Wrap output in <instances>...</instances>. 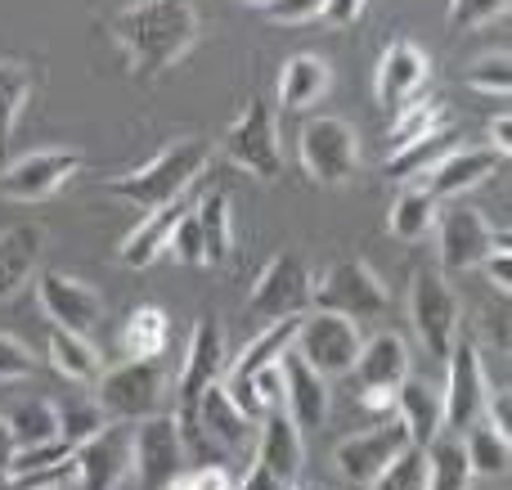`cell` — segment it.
Listing matches in <instances>:
<instances>
[{
  "label": "cell",
  "instance_id": "54",
  "mask_svg": "<svg viewBox=\"0 0 512 490\" xmlns=\"http://www.w3.org/2000/svg\"><path fill=\"white\" fill-rule=\"evenodd\" d=\"M0 490H14V477L9 473H0Z\"/></svg>",
  "mask_w": 512,
  "mask_h": 490
},
{
  "label": "cell",
  "instance_id": "52",
  "mask_svg": "<svg viewBox=\"0 0 512 490\" xmlns=\"http://www.w3.org/2000/svg\"><path fill=\"white\" fill-rule=\"evenodd\" d=\"M360 405L369 414H391L396 410V392H382V387H364L360 392Z\"/></svg>",
  "mask_w": 512,
  "mask_h": 490
},
{
  "label": "cell",
  "instance_id": "48",
  "mask_svg": "<svg viewBox=\"0 0 512 490\" xmlns=\"http://www.w3.org/2000/svg\"><path fill=\"white\" fill-rule=\"evenodd\" d=\"M481 414H486V423H495L499 432H508V437H512V392H508V387H490Z\"/></svg>",
  "mask_w": 512,
  "mask_h": 490
},
{
  "label": "cell",
  "instance_id": "30",
  "mask_svg": "<svg viewBox=\"0 0 512 490\" xmlns=\"http://www.w3.org/2000/svg\"><path fill=\"white\" fill-rule=\"evenodd\" d=\"M171 342V315L162 306H135L122 324L126 360H158Z\"/></svg>",
  "mask_w": 512,
  "mask_h": 490
},
{
  "label": "cell",
  "instance_id": "27",
  "mask_svg": "<svg viewBox=\"0 0 512 490\" xmlns=\"http://www.w3.org/2000/svg\"><path fill=\"white\" fill-rule=\"evenodd\" d=\"M333 86V68L319 54H292L279 68V104L283 113H301V108L319 104Z\"/></svg>",
  "mask_w": 512,
  "mask_h": 490
},
{
  "label": "cell",
  "instance_id": "17",
  "mask_svg": "<svg viewBox=\"0 0 512 490\" xmlns=\"http://www.w3.org/2000/svg\"><path fill=\"white\" fill-rule=\"evenodd\" d=\"M405 446H414L409 432H405V423L382 419L378 428H364V432H355V437H346L342 446L333 450V464H337V473H342V482L369 486Z\"/></svg>",
  "mask_w": 512,
  "mask_h": 490
},
{
  "label": "cell",
  "instance_id": "21",
  "mask_svg": "<svg viewBox=\"0 0 512 490\" xmlns=\"http://www.w3.org/2000/svg\"><path fill=\"white\" fill-rule=\"evenodd\" d=\"M256 464L265 473H274L283 486L301 482V468H306V441H301V428L288 419L283 410L265 414L256 423Z\"/></svg>",
  "mask_w": 512,
  "mask_h": 490
},
{
  "label": "cell",
  "instance_id": "20",
  "mask_svg": "<svg viewBox=\"0 0 512 490\" xmlns=\"http://www.w3.org/2000/svg\"><path fill=\"white\" fill-rule=\"evenodd\" d=\"M279 369H283V414H288L301 432L324 428V419H328V378L319 374V369H310L292 347L283 351Z\"/></svg>",
  "mask_w": 512,
  "mask_h": 490
},
{
  "label": "cell",
  "instance_id": "14",
  "mask_svg": "<svg viewBox=\"0 0 512 490\" xmlns=\"http://www.w3.org/2000/svg\"><path fill=\"white\" fill-rule=\"evenodd\" d=\"M499 234L490 230V221L477 212V207H445L436 212V243H441V270L445 275H468V270H481V261L495 252Z\"/></svg>",
  "mask_w": 512,
  "mask_h": 490
},
{
  "label": "cell",
  "instance_id": "19",
  "mask_svg": "<svg viewBox=\"0 0 512 490\" xmlns=\"http://www.w3.org/2000/svg\"><path fill=\"white\" fill-rule=\"evenodd\" d=\"M225 365H230V356H225V329H221V320L203 315V320L194 324V333H189L185 369H180V387H176L180 392V414L176 419H189V414H194L198 396L225 378Z\"/></svg>",
  "mask_w": 512,
  "mask_h": 490
},
{
  "label": "cell",
  "instance_id": "22",
  "mask_svg": "<svg viewBox=\"0 0 512 490\" xmlns=\"http://www.w3.org/2000/svg\"><path fill=\"white\" fill-rule=\"evenodd\" d=\"M499 162H504V153H495L490 144H481V149H454L423 176L427 180L423 189L436 203H441V198H459V194H468V189H477L481 180L495 176Z\"/></svg>",
  "mask_w": 512,
  "mask_h": 490
},
{
  "label": "cell",
  "instance_id": "49",
  "mask_svg": "<svg viewBox=\"0 0 512 490\" xmlns=\"http://www.w3.org/2000/svg\"><path fill=\"white\" fill-rule=\"evenodd\" d=\"M364 5H369V0H324V23H333V27H351L355 18L364 14Z\"/></svg>",
  "mask_w": 512,
  "mask_h": 490
},
{
  "label": "cell",
  "instance_id": "45",
  "mask_svg": "<svg viewBox=\"0 0 512 490\" xmlns=\"http://www.w3.org/2000/svg\"><path fill=\"white\" fill-rule=\"evenodd\" d=\"M481 270H486L490 284H495L504 297L512 293V252H508V234H499V239H495V252L481 261Z\"/></svg>",
  "mask_w": 512,
  "mask_h": 490
},
{
  "label": "cell",
  "instance_id": "15",
  "mask_svg": "<svg viewBox=\"0 0 512 490\" xmlns=\"http://www.w3.org/2000/svg\"><path fill=\"white\" fill-rule=\"evenodd\" d=\"M131 428L135 423L108 419L90 441L72 450L77 468V490H117L131 477Z\"/></svg>",
  "mask_w": 512,
  "mask_h": 490
},
{
  "label": "cell",
  "instance_id": "33",
  "mask_svg": "<svg viewBox=\"0 0 512 490\" xmlns=\"http://www.w3.org/2000/svg\"><path fill=\"white\" fill-rule=\"evenodd\" d=\"M472 464L468 450H463V437H436L427 446V490H472Z\"/></svg>",
  "mask_w": 512,
  "mask_h": 490
},
{
  "label": "cell",
  "instance_id": "47",
  "mask_svg": "<svg viewBox=\"0 0 512 490\" xmlns=\"http://www.w3.org/2000/svg\"><path fill=\"white\" fill-rule=\"evenodd\" d=\"M185 477H189V490H234V473L225 464H194V468H185Z\"/></svg>",
  "mask_w": 512,
  "mask_h": 490
},
{
  "label": "cell",
  "instance_id": "38",
  "mask_svg": "<svg viewBox=\"0 0 512 490\" xmlns=\"http://www.w3.org/2000/svg\"><path fill=\"white\" fill-rule=\"evenodd\" d=\"M27 95H32V72L14 59H0V144L14 135Z\"/></svg>",
  "mask_w": 512,
  "mask_h": 490
},
{
  "label": "cell",
  "instance_id": "41",
  "mask_svg": "<svg viewBox=\"0 0 512 490\" xmlns=\"http://www.w3.org/2000/svg\"><path fill=\"white\" fill-rule=\"evenodd\" d=\"M463 81H468L472 90H481V95L508 99V90H512V59H508V54H486V59H477L468 72H463Z\"/></svg>",
  "mask_w": 512,
  "mask_h": 490
},
{
  "label": "cell",
  "instance_id": "13",
  "mask_svg": "<svg viewBox=\"0 0 512 490\" xmlns=\"http://www.w3.org/2000/svg\"><path fill=\"white\" fill-rule=\"evenodd\" d=\"M86 167L77 149H32L0 171V194L14 203H45Z\"/></svg>",
  "mask_w": 512,
  "mask_h": 490
},
{
  "label": "cell",
  "instance_id": "7",
  "mask_svg": "<svg viewBox=\"0 0 512 490\" xmlns=\"http://www.w3.org/2000/svg\"><path fill=\"white\" fill-rule=\"evenodd\" d=\"M297 153H301V167H306L310 180L319 185H346L360 167V135L346 117H310L297 135Z\"/></svg>",
  "mask_w": 512,
  "mask_h": 490
},
{
  "label": "cell",
  "instance_id": "24",
  "mask_svg": "<svg viewBox=\"0 0 512 490\" xmlns=\"http://www.w3.org/2000/svg\"><path fill=\"white\" fill-rule=\"evenodd\" d=\"M355 383L364 387H382V392H396L414 369H409V347L400 333H373L369 342H360V356L351 365Z\"/></svg>",
  "mask_w": 512,
  "mask_h": 490
},
{
  "label": "cell",
  "instance_id": "29",
  "mask_svg": "<svg viewBox=\"0 0 512 490\" xmlns=\"http://www.w3.org/2000/svg\"><path fill=\"white\" fill-rule=\"evenodd\" d=\"M194 221L198 234H203V257L207 266H225L234 248V216H230V194L225 189H212L194 203Z\"/></svg>",
  "mask_w": 512,
  "mask_h": 490
},
{
  "label": "cell",
  "instance_id": "35",
  "mask_svg": "<svg viewBox=\"0 0 512 490\" xmlns=\"http://www.w3.org/2000/svg\"><path fill=\"white\" fill-rule=\"evenodd\" d=\"M297 324H301V315H292V320H274V324H265V329L256 333L248 347H243V356L225 365V374L243 378V374H256V369L274 365V360H279L283 351L292 347V338H297Z\"/></svg>",
  "mask_w": 512,
  "mask_h": 490
},
{
  "label": "cell",
  "instance_id": "2",
  "mask_svg": "<svg viewBox=\"0 0 512 490\" xmlns=\"http://www.w3.org/2000/svg\"><path fill=\"white\" fill-rule=\"evenodd\" d=\"M207 162H212V144L198 140V135H185V140H171L162 153H153L144 167L126 171V176H113L108 180V194L140 207V212H153V207L180 203V198L198 185Z\"/></svg>",
  "mask_w": 512,
  "mask_h": 490
},
{
  "label": "cell",
  "instance_id": "51",
  "mask_svg": "<svg viewBox=\"0 0 512 490\" xmlns=\"http://www.w3.org/2000/svg\"><path fill=\"white\" fill-rule=\"evenodd\" d=\"M234 490H288V486H283L274 473H265L261 464H252L248 477H243V482H234Z\"/></svg>",
  "mask_w": 512,
  "mask_h": 490
},
{
  "label": "cell",
  "instance_id": "3",
  "mask_svg": "<svg viewBox=\"0 0 512 490\" xmlns=\"http://www.w3.org/2000/svg\"><path fill=\"white\" fill-rule=\"evenodd\" d=\"M162 396H167L162 360H122L117 369L95 378L99 410H104V419H117V423H140L162 414Z\"/></svg>",
  "mask_w": 512,
  "mask_h": 490
},
{
  "label": "cell",
  "instance_id": "5",
  "mask_svg": "<svg viewBox=\"0 0 512 490\" xmlns=\"http://www.w3.org/2000/svg\"><path fill=\"white\" fill-rule=\"evenodd\" d=\"M409 315H414V333L427 347V356L436 365H445L454 338L463 333V306L459 293L450 288V279L441 270H418L414 288H409Z\"/></svg>",
  "mask_w": 512,
  "mask_h": 490
},
{
  "label": "cell",
  "instance_id": "28",
  "mask_svg": "<svg viewBox=\"0 0 512 490\" xmlns=\"http://www.w3.org/2000/svg\"><path fill=\"white\" fill-rule=\"evenodd\" d=\"M459 149V126H441V131H432V135H423V140H414V144H405V149H396V153H387V176L391 180H418V176H427V171L436 167V162L445 158V153H454Z\"/></svg>",
  "mask_w": 512,
  "mask_h": 490
},
{
  "label": "cell",
  "instance_id": "23",
  "mask_svg": "<svg viewBox=\"0 0 512 490\" xmlns=\"http://www.w3.org/2000/svg\"><path fill=\"white\" fill-rule=\"evenodd\" d=\"M41 252H45V225L23 221L0 230V302L18 297L32 284L36 266H41Z\"/></svg>",
  "mask_w": 512,
  "mask_h": 490
},
{
  "label": "cell",
  "instance_id": "46",
  "mask_svg": "<svg viewBox=\"0 0 512 490\" xmlns=\"http://www.w3.org/2000/svg\"><path fill=\"white\" fill-rule=\"evenodd\" d=\"M265 14H270L274 23H310V18L324 14V0H270Z\"/></svg>",
  "mask_w": 512,
  "mask_h": 490
},
{
  "label": "cell",
  "instance_id": "8",
  "mask_svg": "<svg viewBox=\"0 0 512 490\" xmlns=\"http://www.w3.org/2000/svg\"><path fill=\"white\" fill-rule=\"evenodd\" d=\"M221 153L243 167L248 176L274 180L283 171V149H279V122H274V104L252 99L239 117L230 122V131L221 135Z\"/></svg>",
  "mask_w": 512,
  "mask_h": 490
},
{
  "label": "cell",
  "instance_id": "37",
  "mask_svg": "<svg viewBox=\"0 0 512 490\" xmlns=\"http://www.w3.org/2000/svg\"><path fill=\"white\" fill-rule=\"evenodd\" d=\"M436 212H441V203H436L427 189H405V194L396 198V207L387 212V230L396 234L400 243H418L436 230Z\"/></svg>",
  "mask_w": 512,
  "mask_h": 490
},
{
  "label": "cell",
  "instance_id": "11",
  "mask_svg": "<svg viewBox=\"0 0 512 490\" xmlns=\"http://www.w3.org/2000/svg\"><path fill=\"white\" fill-rule=\"evenodd\" d=\"M131 473L144 490H162L171 477L185 473V437L176 414H153L131 428Z\"/></svg>",
  "mask_w": 512,
  "mask_h": 490
},
{
  "label": "cell",
  "instance_id": "1",
  "mask_svg": "<svg viewBox=\"0 0 512 490\" xmlns=\"http://www.w3.org/2000/svg\"><path fill=\"white\" fill-rule=\"evenodd\" d=\"M113 36L140 77H158L198 41V9L189 0H140L113 18Z\"/></svg>",
  "mask_w": 512,
  "mask_h": 490
},
{
  "label": "cell",
  "instance_id": "16",
  "mask_svg": "<svg viewBox=\"0 0 512 490\" xmlns=\"http://www.w3.org/2000/svg\"><path fill=\"white\" fill-rule=\"evenodd\" d=\"M176 423H180V437H185V446H189V441H212V446L239 455V450H248L252 441H256V423L230 401V396H225L221 383L207 387V392L198 396L194 414H189V419H176Z\"/></svg>",
  "mask_w": 512,
  "mask_h": 490
},
{
  "label": "cell",
  "instance_id": "10",
  "mask_svg": "<svg viewBox=\"0 0 512 490\" xmlns=\"http://www.w3.org/2000/svg\"><path fill=\"white\" fill-rule=\"evenodd\" d=\"M486 365H481V347L472 338H454L450 356H445V432L463 437L472 423H481V405H486Z\"/></svg>",
  "mask_w": 512,
  "mask_h": 490
},
{
  "label": "cell",
  "instance_id": "44",
  "mask_svg": "<svg viewBox=\"0 0 512 490\" xmlns=\"http://www.w3.org/2000/svg\"><path fill=\"white\" fill-rule=\"evenodd\" d=\"M36 374V356L14 333H0V383H23Z\"/></svg>",
  "mask_w": 512,
  "mask_h": 490
},
{
  "label": "cell",
  "instance_id": "32",
  "mask_svg": "<svg viewBox=\"0 0 512 490\" xmlns=\"http://www.w3.org/2000/svg\"><path fill=\"white\" fill-rule=\"evenodd\" d=\"M450 122H454V113L441 95L409 99V104L391 117V153L405 149V144H414V140H423V135H432V131H441V126H450Z\"/></svg>",
  "mask_w": 512,
  "mask_h": 490
},
{
  "label": "cell",
  "instance_id": "6",
  "mask_svg": "<svg viewBox=\"0 0 512 490\" xmlns=\"http://www.w3.org/2000/svg\"><path fill=\"white\" fill-rule=\"evenodd\" d=\"M310 293H315V275H310L306 257L301 252H274L248 293V315L265 324L292 320V315L310 311Z\"/></svg>",
  "mask_w": 512,
  "mask_h": 490
},
{
  "label": "cell",
  "instance_id": "40",
  "mask_svg": "<svg viewBox=\"0 0 512 490\" xmlns=\"http://www.w3.org/2000/svg\"><path fill=\"white\" fill-rule=\"evenodd\" d=\"M369 490H427V450L405 446L378 477H373Z\"/></svg>",
  "mask_w": 512,
  "mask_h": 490
},
{
  "label": "cell",
  "instance_id": "4",
  "mask_svg": "<svg viewBox=\"0 0 512 490\" xmlns=\"http://www.w3.org/2000/svg\"><path fill=\"white\" fill-rule=\"evenodd\" d=\"M387 284L373 275L369 261L360 257H342L319 275L315 293H310V311H333L342 320H378L387 311Z\"/></svg>",
  "mask_w": 512,
  "mask_h": 490
},
{
  "label": "cell",
  "instance_id": "42",
  "mask_svg": "<svg viewBox=\"0 0 512 490\" xmlns=\"http://www.w3.org/2000/svg\"><path fill=\"white\" fill-rule=\"evenodd\" d=\"M512 0H450V27L454 32H477L508 14Z\"/></svg>",
  "mask_w": 512,
  "mask_h": 490
},
{
  "label": "cell",
  "instance_id": "18",
  "mask_svg": "<svg viewBox=\"0 0 512 490\" xmlns=\"http://www.w3.org/2000/svg\"><path fill=\"white\" fill-rule=\"evenodd\" d=\"M427 81H432V59H427V50L400 36V41H391L387 50H382L378 72H373V95H378V104L396 117L409 99L423 95Z\"/></svg>",
  "mask_w": 512,
  "mask_h": 490
},
{
  "label": "cell",
  "instance_id": "26",
  "mask_svg": "<svg viewBox=\"0 0 512 490\" xmlns=\"http://www.w3.org/2000/svg\"><path fill=\"white\" fill-rule=\"evenodd\" d=\"M185 212H189L185 198H180V203H167V207H153V212H144L140 225H135V230L122 239V248H117L122 266H126V270H149L158 257H167L171 230H176V221H180Z\"/></svg>",
  "mask_w": 512,
  "mask_h": 490
},
{
  "label": "cell",
  "instance_id": "43",
  "mask_svg": "<svg viewBox=\"0 0 512 490\" xmlns=\"http://www.w3.org/2000/svg\"><path fill=\"white\" fill-rule=\"evenodd\" d=\"M167 257H176L180 266H207V257H203V234H198V221H194V207H189V212L176 221V230H171Z\"/></svg>",
  "mask_w": 512,
  "mask_h": 490
},
{
  "label": "cell",
  "instance_id": "53",
  "mask_svg": "<svg viewBox=\"0 0 512 490\" xmlns=\"http://www.w3.org/2000/svg\"><path fill=\"white\" fill-rule=\"evenodd\" d=\"M14 455H18V446H14V432H9L5 414H0V473H9V464H14Z\"/></svg>",
  "mask_w": 512,
  "mask_h": 490
},
{
  "label": "cell",
  "instance_id": "34",
  "mask_svg": "<svg viewBox=\"0 0 512 490\" xmlns=\"http://www.w3.org/2000/svg\"><path fill=\"white\" fill-rule=\"evenodd\" d=\"M50 365L59 369L68 383H90V387L104 374V360H99L95 342L77 338V333H63V329H50Z\"/></svg>",
  "mask_w": 512,
  "mask_h": 490
},
{
  "label": "cell",
  "instance_id": "31",
  "mask_svg": "<svg viewBox=\"0 0 512 490\" xmlns=\"http://www.w3.org/2000/svg\"><path fill=\"white\" fill-rule=\"evenodd\" d=\"M5 423L14 432L18 450L45 446V441H59V405L45 401V396H27V401H14L5 410Z\"/></svg>",
  "mask_w": 512,
  "mask_h": 490
},
{
  "label": "cell",
  "instance_id": "9",
  "mask_svg": "<svg viewBox=\"0 0 512 490\" xmlns=\"http://www.w3.org/2000/svg\"><path fill=\"white\" fill-rule=\"evenodd\" d=\"M360 342L364 338L355 320H342L333 311H306L297 324V338H292V351L324 378H342L351 374L355 356H360Z\"/></svg>",
  "mask_w": 512,
  "mask_h": 490
},
{
  "label": "cell",
  "instance_id": "50",
  "mask_svg": "<svg viewBox=\"0 0 512 490\" xmlns=\"http://www.w3.org/2000/svg\"><path fill=\"white\" fill-rule=\"evenodd\" d=\"M490 149L504 153V158L512 153V117H508V108L495 117V122H490Z\"/></svg>",
  "mask_w": 512,
  "mask_h": 490
},
{
  "label": "cell",
  "instance_id": "55",
  "mask_svg": "<svg viewBox=\"0 0 512 490\" xmlns=\"http://www.w3.org/2000/svg\"><path fill=\"white\" fill-rule=\"evenodd\" d=\"M288 490H319V486H306V482H292Z\"/></svg>",
  "mask_w": 512,
  "mask_h": 490
},
{
  "label": "cell",
  "instance_id": "56",
  "mask_svg": "<svg viewBox=\"0 0 512 490\" xmlns=\"http://www.w3.org/2000/svg\"><path fill=\"white\" fill-rule=\"evenodd\" d=\"M243 5H256V9H265V5H270V0H243Z\"/></svg>",
  "mask_w": 512,
  "mask_h": 490
},
{
  "label": "cell",
  "instance_id": "36",
  "mask_svg": "<svg viewBox=\"0 0 512 490\" xmlns=\"http://www.w3.org/2000/svg\"><path fill=\"white\" fill-rule=\"evenodd\" d=\"M463 450H468V464L477 477H504L512 464V437L499 432L495 423H472L463 432Z\"/></svg>",
  "mask_w": 512,
  "mask_h": 490
},
{
  "label": "cell",
  "instance_id": "25",
  "mask_svg": "<svg viewBox=\"0 0 512 490\" xmlns=\"http://www.w3.org/2000/svg\"><path fill=\"white\" fill-rule=\"evenodd\" d=\"M396 419L405 423L409 441L427 450L445 432V401H441V392H436L427 378L409 374L405 383L396 387Z\"/></svg>",
  "mask_w": 512,
  "mask_h": 490
},
{
  "label": "cell",
  "instance_id": "39",
  "mask_svg": "<svg viewBox=\"0 0 512 490\" xmlns=\"http://www.w3.org/2000/svg\"><path fill=\"white\" fill-rule=\"evenodd\" d=\"M104 410H99L95 396H72L68 405H59V441L68 450H77L81 441H90L99 428H104Z\"/></svg>",
  "mask_w": 512,
  "mask_h": 490
},
{
  "label": "cell",
  "instance_id": "12",
  "mask_svg": "<svg viewBox=\"0 0 512 490\" xmlns=\"http://www.w3.org/2000/svg\"><path fill=\"white\" fill-rule=\"evenodd\" d=\"M36 297H41V311L50 315V324L63 333L95 338L104 324V297L86 279H72L63 270H36Z\"/></svg>",
  "mask_w": 512,
  "mask_h": 490
}]
</instances>
